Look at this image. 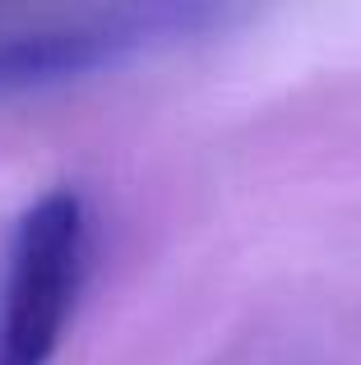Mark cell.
<instances>
[{
	"mask_svg": "<svg viewBox=\"0 0 361 365\" xmlns=\"http://www.w3.org/2000/svg\"><path fill=\"white\" fill-rule=\"evenodd\" d=\"M213 5H111L0 24V102L56 93L223 24Z\"/></svg>",
	"mask_w": 361,
	"mask_h": 365,
	"instance_id": "cell-1",
	"label": "cell"
},
{
	"mask_svg": "<svg viewBox=\"0 0 361 365\" xmlns=\"http://www.w3.org/2000/svg\"><path fill=\"white\" fill-rule=\"evenodd\" d=\"M93 264V213L61 185L19 213L0 287V365H51Z\"/></svg>",
	"mask_w": 361,
	"mask_h": 365,
	"instance_id": "cell-2",
	"label": "cell"
}]
</instances>
